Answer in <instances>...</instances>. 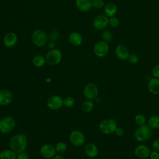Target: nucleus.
Returning <instances> with one entry per match:
<instances>
[{"mask_svg": "<svg viewBox=\"0 0 159 159\" xmlns=\"http://www.w3.org/2000/svg\"><path fill=\"white\" fill-rule=\"evenodd\" d=\"M52 159H65V158L61 155L58 154V155H55Z\"/></svg>", "mask_w": 159, "mask_h": 159, "instance_id": "obj_38", "label": "nucleus"}, {"mask_svg": "<svg viewBox=\"0 0 159 159\" xmlns=\"http://www.w3.org/2000/svg\"><path fill=\"white\" fill-rule=\"evenodd\" d=\"M68 41L72 45L78 47L81 45L83 42V37L80 33L73 32L70 33L68 35Z\"/></svg>", "mask_w": 159, "mask_h": 159, "instance_id": "obj_20", "label": "nucleus"}, {"mask_svg": "<svg viewBox=\"0 0 159 159\" xmlns=\"http://www.w3.org/2000/svg\"><path fill=\"white\" fill-rule=\"evenodd\" d=\"M16 125L15 118L11 116H4L0 119V132L7 134L11 132Z\"/></svg>", "mask_w": 159, "mask_h": 159, "instance_id": "obj_3", "label": "nucleus"}, {"mask_svg": "<svg viewBox=\"0 0 159 159\" xmlns=\"http://www.w3.org/2000/svg\"><path fill=\"white\" fill-rule=\"evenodd\" d=\"M152 135V129L147 124L139 126L134 133L135 139L139 142H143L150 140Z\"/></svg>", "mask_w": 159, "mask_h": 159, "instance_id": "obj_2", "label": "nucleus"}, {"mask_svg": "<svg viewBox=\"0 0 159 159\" xmlns=\"http://www.w3.org/2000/svg\"><path fill=\"white\" fill-rule=\"evenodd\" d=\"M32 63L35 67H42L46 63L45 57L41 55H37L34 57L32 59Z\"/></svg>", "mask_w": 159, "mask_h": 159, "instance_id": "obj_25", "label": "nucleus"}, {"mask_svg": "<svg viewBox=\"0 0 159 159\" xmlns=\"http://www.w3.org/2000/svg\"><path fill=\"white\" fill-rule=\"evenodd\" d=\"M17 153L12 149H4L0 152V159H16Z\"/></svg>", "mask_w": 159, "mask_h": 159, "instance_id": "obj_22", "label": "nucleus"}, {"mask_svg": "<svg viewBox=\"0 0 159 159\" xmlns=\"http://www.w3.org/2000/svg\"><path fill=\"white\" fill-rule=\"evenodd\" d=\"M48 37L47 33L42 29L35 30L31 35V40L34 45L38 47H44L47 43Z\"/></svg>", "mask_w": 159, "mask_h": 159, "instance_id": "obj_5", "label": "nucleus"}, {"mask_svg": "<svg viewBox=\"0 0 159 159\" xmlns=\"http://www.w3.org/2000/svg\"><path fill=\"white\" fill-rule=\"evenodd\" d=\"M104 5L103 0H92V7L95 9H101L104 7Z\"/></svg>", "mask_w": 159, "mask_h": 159, "instance_id": "obj_31", "label": "nucleus"}, {"mask_svg": "<svg viewBox=\"0 0 159 159\" xmlns=\"http://www.w3.org/2000/svg\"><path fill=\"white\" fill-rule=\"evenodd\" d=\"M109 46L108 43L104 40H101L96 42L93 48L94 55L99 58H102L106 56L109 53Z\"/></svg>", "mask_w": 159, "mask_h": 159, "instance_id": "obj_9", "label": "nucleus"}, {"mask_svg": "<svg viewBox=\"0 0 159 159\" xmlns=\"http://www.w3.org/2000/svg\"><path fill=\"white\" fill-rule=\"evenodd\" d=\"M116 135L118 137H122L124 135V129L123 127H117L116 130H115V132Z\"/></svg>", "mask_w": 159, "mask_h": 159, "instance_id": "obj_34", "label": "nucleus"}, {"mask_svg": "<svg viewBox=\"0 0 159 159\" xmlns=\"http://www.w3.org/2000/svg\"><path fill=\"white\" fill-rule=\"evenodd\" d=\"M13 100L12 92L7 89L0 90V106H6L9 105Z\"/></svg>", "mask_w": 159, "mask_h": 159, "instance_id": "obj_12", "label": "nucleus"}, {"mask_svg": "<svg viewBox=\"0 0 159 159\" xmlns=\"http://www.w3.org/2000/svg\"><path fill=\"white\" fill-rule=\"evenodd\" d=\"M98 88L96 84L93 83H87L83 90L84 96L86 99L94 100L98 96Z\"/></svg>", "mask_w": 159, "mask_h": 159, "instance_id": "obj_8", "label": "nucleus"}, {"mask_svg": "<svg viewBox=\"0 0 159 159\" xmlns=\"http://www.w3.org/2000/svg\"><path fill=\"white\" fill-rule=\"evenodd\" d=\"M84 150L86 155L89 158H96L99 153V150L97 145L94 143H91V142L88 143L84 146Z\"/></svg>", "mask_w": 159, "mask_h": 159, "instance_id": "obj_17", "label": "nucleus"}, {"mask_svg": "<svg viewBox=\"0 0 159 159\" xmlns=\"http://www.w3.org/2000/svg\"><path fill=\"white\" fill-rule=\"evenodd\" d=\"M17 40V36L14 32H8L3 38V43L5 47L12 48L16 45Z\"/></svg>", "mask_w": 159, "mask_h": 159, "instance_id": "obj_15", "label": "nucleus"}, {"mask_svg": "<svg viewBox=\"0 0 159 159\" xmlns=\"http://www.w3.org/2000/svg\"><path fill=\"white\" fill-rule=\"evenodd\" d=\"M119 24H120L119 19L117 17L113 16L109 19V25L112 28H116L118 27Z\"/></svg>", "mask_w": 159, "mask_h": 159, "instance_id": "obj_30", "label": "nucleus"}, {"mask_svg": "<svg viewBox=\"0 0 159 159\" xmlns=\"http://www.w3.org/2000/svg\"><path fill=\"white\" fill-rule=\"evenodd\" d=\"M116 55L118 59L120 60H127L130 53L129 51L126 46L124 45L120 44L117 45L115 50Z\"/></svg>", "mask_w": 159, "mask_h": 159, "instance_id": "obj_16", "label": "nucleus"}, {"mask_svg": "<svg viewBox=\"0 0 159 159\" xmlns=\"http://www.w3.org/2000/svg\"><path fill=\"white\" fill-rule=\"evenodd\" d=\"M127 60L131 64H136L139 61V57L135 53H131L129 55Z\"/></svg>", "mask_w": 159, "mask_h": 159, "instance_id": "obj_32", "label": "nucleus"}, {"mask_svg": "<svg viewBox=\"0 0 159 159\" xmlns=\"http://www.w3.org/2000/svg\"><path fill=\"white\" fill-rule=\"evenodd\" d=\"M152 147L153 150L157 151L159 152V138L155 139L152 144Z\"/></svg>", "mask_w": 159, "mask_h": 159, "instance_id": "obj_36", "label": "nucleus"}, {"mask_svg": "<svg viewBox=\"0 0 159 159\" xmlns=\"http://www.w3.org/2000/svg\"><path fill=\"white\" fill-rule=\"evenodd\" d=\"M57 151L54 146L50 144H44L40 148V155L46 159L52 158L56 154Z\"/></svg>", "mask_w": 159, "mask_h": 159, "instance_id": "obj_14", "label": "nucleus"}, {"mask_svg": "<svg viewBox=\"0 0 159 159\" xmlns=\"http://www.w3.org/2000/svg\"><path fill=\"white\" fill-rule=\"evenodd\" d=\"M147 88L148 91L153 94H159V78H152L150 79L147 83Z\"/></svg>", "mask_w": 159, "mask_h": 159, "instance_id": "obj_18", "label": "nucleus"}, {"mask_svg": "<svg viewBox=\"0 0 159 159\" xmlns=\"http://www.w3.org/2000/svg\"><path fill=\"white\" fill-rule=\"evenodd\" d=\"M117 7L116 5L113 2H108L104 5V14L108 17H111L115 16L117 13Z\"/></svg>", "mask_w": 159, "mask_h": 159, "instance_id": "obj_21", "label": "nucleus"}, {"mask_svg": "<svg viewBox=\"0 0 159 159\" xmlns=\"http://www.w3.org/2000/svg\"><path fill=\"white\" fill-rule=\"evenodd\" d=\"M147 124L152 129H159V115L151 116L147 120Z\"/></svg>", "mask_w": 159, "mask_h": 159, "instance_id": "obj_23", "label": "nucleus"}, {"mask_svg": "<svg viewBox=\"0 0 159 159\" xmlns=\"http://www.w3.org/2000/svg\"><path fill=\"white\" fill-rule=\"evenodd\" d=\"M16 159H29V157L27 153H25V152H22L17 153Z\"/></svg>", "mask_w": 159, "mask_h": 159, "instance_id": "obj_35", "label": "nucleus"}, {"mask_svg": "<svg viewBox=\"0 0 159 159\" xmlns=\"http://www.w3.org/2000/svg\"><path fill=\"white\" fill-rule=\"evenodd\" d=\"M117 127L116 120L112 118H106L102 120L99 124V130L105 135H110L115 132Z\"/></svg>", "mask_w": 159, "mask_h": 159, "instance_id": "obj_4", "label": "nucleus"}, {"mask_svg": "<svg viewBox=\"0 0 159 159\" xmlns=\"http://www.w3.org/2000/svg\"><path fill=\"white\" fill-rule=\"evenodd\" d=\"M85 135L80 130H74L69 135V140L70 143L75 147L82 146L85 142Z\"/></svg>", "mask_w": 159, "mask_h": 159, "instance_id": "obj_7", "label": "nucleus"}, {"mask_svg": "<svg viewBox=\"0 0 159 159\" xmlns=\"http://www.w3.org/2000/svg\"><path fill=\"white\" fill-rule=\"evenodd\" d=\"M152 74L154 78H159V64L153 66L152 70Z\"/></svg>", "mask_w": 159, "mask_h": 159, "instance_id": "obj_33", "label": "nucleus"}, {"mask_svg": "<svg viewBox=\"0 0 159 159\" xmlns=\"http://www.w3.org/2000/svg\"><path fill=\"white\" fill-rule=\"evenodd\" d=\"M9 144L16 153L24 152L27 145V137L23 133H18L11 138Z\"/></svg>", "mask_w": 159, "mask_h": 159, "instance_id": "obj_1", "label": "nucleus"}, {"mask_svg": "<svg viewBox=\"0 0 159 159\" xmlns=\"http://www.w3.org/2000/svg\"><path fill=\"white\" fill-rule=\"evenodd\" d=\"M57 153H62L67 150V144L64 142H58L55 146Z\"/></svg>", "mask_w": 159, "mask_h": 159, "instance_id": "obj_28", "label": "nucleus"}, {"mask_svg": "<svg viewBox=\"0 0 159 159\" xmlns=\"http://www.w3.org/2000/svg\"><path fill=\"white\" fill-rule=\"evenodd\" d=\"M94 107V104L92 100L86 99L83 102L81 106V109L83 112L89 113L93 111Z\"/></svg>", "mask_w": 159, "mask_h": 159, "instance_id": "obj_24", "label": "nucleus"}, {"mask_svg": "<svg viewBox=\"0 0 159 159\" xmlns=\"http://www.w3.org/2000/svg\"><path fill=\"white\" fill-rule=\"evenodd\" d=\"M75 104V99L72 96H68L63 99V106L66 107H72Z\"/></svg>", "mask_w": 159, "mask_h": 159, "instance_id": "obj_29", "label": "nucleus"}, {"mask_svg": "<svg viewBox=\"0 0 159 159\" xmlns=\"http://www.w3.org/2000/svg\"><path fill=\"white\" fill-rule=\"evenodd\" d=\"M93 25L97 30H103L109 25V18L105 14H99L93 20Z\"/></svg>", "mask_w": 159, "mask_h": 159, "instance_id": "obj_10", "label": "nucleus"}, {"mask_svg": "<svg viewBox=\"0 0 159 159\" xmlns=\"http://www.w3.org/2000/svg\"><path fill=\"white\" fill-rule=\"evenodd\" d=\"M101 37H102V40L108 43V42H111L112 40L113 34L109 30L104 29L102 32Z\"/></svg>", "mask_w": 159, "mask_h": 159, "instance_id": "obj_27", "label": "nucleus"}, {"mask_svg": "<svg viewBox=\"0 0 159 159\" xmlns=\"http://www.w3.org/2000/svg\"><path fill=\"white\" fill-rule=\"evenodd\" d=\"M151 150L145 145L140 144L137 145L134 149L135 155L140 159H146L149 158Z\"/></svg>", "mask_w": 159, "mask_h": 159, "instance_id": "obj_13", "label": "nucleus"}, {"mask_svg": "<svg viewBox=\"0 0 159 159\" xmlns=\"http://www.w3.org/2000/svg\"><path fill=\"white\" fill-rule=\"evenodd\" d=\"M150 159H159V152L155 150L151 151L149 155Z\"/></svg>", "mask_w": 159, "mask_h": 159, "instance_id": "obj_37", "label": "nucleus"}, {"mask_svg": "<svg viewBox=\"0 0 159 159\" xmlns=\"http://www.w3.org/2000/svg\"><path fill=\"white\" fill-rule=\"evenodd\" d=\"M46 63L50 66H55L59 64L62 59V53L58 49H51L45 55Z\"/></svg>", "mask_w": 159, "mask_h": 159, "instance_id": "obj_6", "label": "nucleus"}, {"mask_svg": "<svg viewBox=\"0 0 159 159\" xmlns=\"http://www.w3.org/2000/svg\"><path fill=\"white\" fill-rule=\"evenodd\" d=\"M134 120L135 124L139 126L145 125L147 122L145 116L143 114H137L134 118Z\"/></svg>", "mask_w": 159, "mask_h": 159, "instance_id": "obj_26", "label": "nucleus"}, {"mask_svg": "<svg viewBox=\"0 0 159 159\" xmlns=\"http://www.w3.org/2000/svg\"><path fill=\"white\" fill-rule=\"evenodd\" d=\"M76 6L77 9L84 12L89 11L92 7V0H76Z\"/></svg>", "mask_w": 159, "mask_h": 159, "instance_id": "obj_19", "label": "nucleus"}, {"mask_svg": "<svg viewBox=\"0 0 159 159\" xmlns=\"http://www.w3.org/2000/svg\"><path fill=\"white\" fill-rule=\"evenodd\" d=\"M47 106L52 111L58 110L63 106V99L58 95L51 96L47 99Z\"/></svg>", "mask_w": 159, "mask_h": 159, "instance_id": "obj_11", "label": "nucleus"}]
</instances>
